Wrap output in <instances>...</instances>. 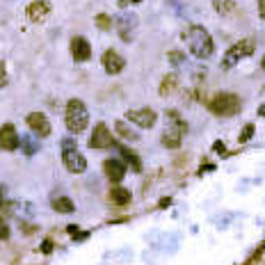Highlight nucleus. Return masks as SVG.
<instances>
[{"instance_id": "1", "label": "nucleus", "mask_w": 265, "mask_h": 265, "mask_svg": "<svg viewBox=\"0 0 265 265\" xmlns=\"http://www.w3.org/2000/svg\"><path fill=\"white\" fill-rule=\"evenodd\" d=\"M183 37H185L187 46H190V53L194 55V57L208 59L210 55H213V50H215L213 37H210V32L206 30L204 25H190Z\"/></svg>"}, {"instance_id": "2", "label": "nucleus", "mask_w": 265, "mask_h": 265, "mask_svg": "<svg viewBox=\"0 0 265 265\" xmlns=\"http://www.w3.org/2000/svg\"><path fill=\"white\" fill-rule=\"evenodd\" d=\"M64 119H67L69 132L78 135V132H82L87 128V123H89V112H87L85 103H82L80 98H71L67 103V114H64Z\"/></svg>"}, {"instance_id": "3", "label": "nucleus", "mask_w": 265, "mask_h": 265, "mask_svg": "<svg viewBox=\"0 0 265 265\" xmlns=\"http://www.w3.org/2000/svg\"><path fill=\"white\" fill-rule=\"evenodd\" d=\"M208 108H210V112L217 114V117H233V114L240 112L242 101L238 98L236 94H231V91H222V94H217L210 101Z\"/></svg>"}, {"instance_id": "4", "label": "nucleus", "mask_w": 265, "mask_h": 265, "mask_svg": "<svg viewBox=\"0 0 265 265\" xmlns=\"http://www.w3.org/2000/svg\"><path fill=\"white\" fill-rule=\"evenodd\" d=\"M167 117H169V126L164 128V132H162V144L167 146V149H178V146H181V140H183V132H185L187 126H185V121L178 117L176 110H169Z\"/></svg>"}, {"instance_id": "5", "label": "nucleus", "mask_w": 265, "mask_h": 265, "mask_svg": "<svg viewBox=\"0 0 265 265\" xmlns=\"http://www.w3.org/2000/svg\"><path fill=\"white\" fill-rule=\"evenodd\" d=\"M62 160H64V167H67L71 174H82L87 169L85 155L76 149V142L73 140H64L62 142Z\"/></svg>"}, {"instance_id": "6", "label": "nucleus", "mask_w": 265, "mask_h": 265, "mask_svg": "<svg viewBox=\"0 0 265 265\" xmlns=\"http://www.w3.org/2000/svg\"><path fill=\"white\" fill-rule=\"evenodd\" d=\"M254 48H256L254 39H240L238 44H233L231 48L226 50V55H224V59H222V67L233 69L242 57H249V55L254 53Z\"/></svg>"}, {"instance_id": "7", "label": "nucleus", "mask_w": 265, "mask_h": 265, "mask_svg": "<svg viewBox=\"0 0 265 265\" xmlns=\"http://www.w3.org/2000/svg\"><path fill=\"white\" fill-rule=\"evenodd\" d=\"M126 119L132 123H137L140 128H151L155 123V119H158V114H155L151 108H140V110H128Z\"/></svg>"}, {"instance_id": "8", "label": "nucleus", "mask_w": 265, "mask_h": 265, "mask_svg": "<svg viewBox=\"0 0 265 265\" xmlns=\"http://www.w3.org/2000/svg\"><path fill=\"white\" fill-rule=\"evenodd\" d=\"M27 126L37 137H48L50 135V121L44 112H30L27 114Z\"/></svg>"}, {"instance_id": "9", "label": "nucleus", "mask_w": 265, "mask_h": 265, "mask_svg": "<svg viewBox=\"0 0 265 265\" xmlns=\"http://www.w3.org/2000/svg\"><path fill=\"white\" fill-rule=\"evenodd\" d=\"M89 146L91 149H110L112 146V132L108 130L105 123H96L94 132L89 137Z\"/></svg>"}, {"instance_id": "10", "label": "nucleus", "mask_w": 265, "mask_h": 265, "mask_svg": "<svg viewBox=\"0 0 265 265\" xmlns=\"http://www.w3.org/2000/svg\"><path fill=\"white\" fill-rule=\"evenodd\" d=\"M101 59H103V69L110 73V76H117V73H121L123 67H126V59H123L121 55H119L117 50H112V48L105 50Z\"/></svg>"}, {"instance_id": "11", "label": "nucleus", "mask_w": 265, "mask_h": 265, "mask_svg": "<svg viewBox=\"0 0 265 265\" xmlns=\"http://www.w3.org/2000/svg\"><path fill=\"white\" fill-rule=\"evenodd\" d=\"M0 146H3L5 151H16L18 146H21V137H18L16 128H14L12 123H5V126L0 128Z\"/></svg>"}, {"instance_id": "12", "label": "nucleus", "mask_w": 265, "mask_h": 265, "mask_svg": "<svg viewBox=\"0 0 265 265\" xmlns=\"http://www.w3.org/2000/svg\"><path fill=\"white\" fill-rule=\"evenodd\" d=\"M71 55L76 62H87L91 57V46L85 37H73L71 39Z\"/></svg>"}, {"instance_id": "13", "label": "nucleus", "mask_w": 265, "mask_h": 265, "mask_svg": "<svg viewBox=\"0 0 265 265\" xmlns=\"http://www.w3.org/2000/svg\"><path fill=\"white\" fill-rule=\"evenodd\" d=\"M48 14H50V3L48 0H35V3H30V7H27V18H30L32 23L46 21Z\"/></svg>"}, {"instance_id": "14", "label": "nucleus", "mask_w": 265, "mask_h": 265, "mask_svg": "<svg viewBox=\"0 0 265 265\" xmlns=\"http://www.w3.org/2000/svg\"><path fill=\"white\" fill-rule=\"evenodd\" d=\"M103 172H105V176H108L112 183H119L123 176H126V167H123V162H119V160H114V158L105 160V162H103Z\"/></svg>"}, {"instance_id": "15", "label": "nucleus", "mask_w": 265, "mask_h": 265, "mask_svg": "<svg viewBox=\"0 0 265 265\" xmlns=\"http://www.w3.org/2000/svg\"><path fill=\"white\" fill-rule=\"evenodd\" d=\"M132 27H135V18H130V16H119L117 18V30H119V35H121L123 41H130Z\"/></svg>"}, {"instance_id": "16", "label": "nucleus", "mask_w": 265, "mask_h": 265, "mask_svg": "<svg viewBox=\"0 0 265 265\" xmlns=\"http://www.w3.org/2000/svg\"><path fill=\"white\" fill-rule=\"evenodd\" d=\"M110 199L117 206H126L128 201H130V192H128L126 187H112V190H110Z\"/></svg>"}, {"instance_id": "17", "label": "nucleus", "mask_w": 265, "mask_h": 265, "mask_svg": "<svg viewBox=\"0 0 265 265\" xmlns=\"http://www.w3.org/2000/svg\"><path fill=\"white\" fill-rule=\"evenodd\" d=\"M119 151H121L123 160H126V162L132 167V172H142V162H140V158H137V153H135V151L126 149V146H119Z\"/></svg>"}, {"instance_id": "18", "label": "nucleus", "mask_w": 265, "mask_h": 265, "mask_svg": "<svg viewBox=\"0 0 265 265\" xmlns=\"http://www.w3.org/2000/svg\"><path fill=\"white\" fill-rule=\"evenodd\" d=\"M53 208L57 210V213H73V201L67 199V196H57V199H53Z\"/></svg>"}, {"instance_id": "19", "label": "nucleus", "mask_w": 265, "mask_h": 265, "mask_svg": "<svg viewBox=\"0 0 265 265\" xmlns=\"http://www.w3.org/2000/svg\"><path fill=\"white\" fill-rule=\"evenodd\" d=\"M174 89H176V76L169 73V76L162 80V85H160V96H169Z\"/></svg>"}, {"instance_id": "20", "label": "nucleus", "mask_w": 265, "mask_h": 265, "mask_svg": "<svg viewBox=\"0 0 265 265\" xmlns=\"http://www.w3.org/2000/svg\"><path fill=\"white\" fill-rule=\"evenodd\" d=\"M114 128H117V132L123 137V140H130V142L137 140V132H132L130 128L126 126V121H117V123H114Z\"/></svg>"}, {"instance_id": "21", "label": "nucleus", "mask_w": 265, "mask_h": 265, "mask_svg": "<svg viewBox=\"0 0 265 265\" xmlns=\"http://www.w3.org/2000/svg\"><path fill=\"white\" fill-rule=\"evenodd\" d=\"M21 146H23V151H25V155H35L37 153V149H39V144H37L32 137H21Z\"/></svg>"}, {"instance_id": "22", "label": "nucleus", "mask_w": 265, "mask_h": 265, "mask_svg": "<svg viewBox=\"0 0 265 265\" xmlns=\"http://www.w3.org/2000/svg\"><path fill=\"white\" fill-rule=\"evenodd\" d=\"M215 9H217L219 14H231L233 9H236V3H233V0H215Z\"/></svg>"}, {"instance_id": "23", "label": "nucleus", "mask_w": 265, "mask_h": 265, "mask_svg": "<svg viewBox=\"0 0 265 265\" xmlns=\"http://www.w3.org/2000/svg\"><path fill=\"white\" fill-rule=\"evenodd\" d=\"M94 21H96V25H98L101 30H110V27H112V18H110L108 14H98Z\"/></svg>"}, {"instance_id": "24", "label": "nucleus", "mask_w": 265, "mask_h": 265, "mask_svg": "<svg viewBox=\"0 0 265 265\" xmlns=\"http://www.w3.org/2000/svg\"><path fill=\"white\" fill-rule=\"evenodd\" d=\"M67 233H69L71 238H76V240H85V238H87V233L80 231L76 224H69V226H67Z\"/></svg>"}, {"instance_id": "25", "label": "nucleus", "mask_w": 265, "mask_h": 265, "mask_svg": "<svg viewBox=\"0 0 265 265\" xmlns=\"http://www.w3.org/2000/svg\"><path fill=\"white\" fill-rule=\"evenodd\" d=\"M251 135H254V123H247V126L242 128V132H240V137H238V142H249Z\"/></svg>"}, {"instance_id": "26", "label": "nucleus", "mask_w": 265, "mask_h": 265, "mask_svg": "<svg viewBox=\"0 0 265 265\" xmlns=\"http://www.w3.org/2000/svg\"><path fill=\"white\" fill-rule=\"evenodd\" d=\"M169 62H172V64H183V53L172 50V53H169Z\"/></svg>"}, {"instance_id": "27", "label": "nucleus", "mask_w": 265, "mask_h": 265, "mask_svg": "<svg viewBox=\"0 0 265 265\" xmlns=\"http://www.w3.org/2000/svg\"><path fill=\"white\" fill-rule=\"evenodd\" d=\"M0 238H3V240H7L9 238V228H7V224H5L3 217H0Z\"/></svg>"}, {"instance_id": "28", "label": "nucleus", "mask_w": 265, "mask_h": 265, "mask_svg": "<svg viewBox=\"0 0 265 265\" xmlns=\"http://www.w3.org/2000/svg\"><path fill=\"white\" fill-rule=\"evenodd\" d=\"M7 85V69H5V64L0 62V87Z\"/></svg>"}, {"instance_id": "29", "label": "nucleus", "mask_w": 265, "mask_h": 265, "mask_svg": "<svg viewBox=\"0 0 265 265\" xmlns=\"http://www.w3.org/2000/svg\"><path fill=\"white\" fill-rule=\"evenodd\" d=\"M213 151H215V153H226V144H224V142H215V144H213Z\"/></svg>"}, {"instance_id": "30", "label": "nucleus", "mask_w": 265, "mask_h": 265, "mask_svg": "<svg viewBox=\"0 0 265 265\" xmlns=\"http://www.w3.org/2000/svg\"><path fill=\"white\" fill-rule=\"evenodd\" d=\"M41 251H44V254H50V251H53V242H50V240H44V245H41Z\"/></svg>"}, {"instance_id": "31", "label": "nucleus", "mask_w": 265, "mask_h": 265, "mask_svg": "<svg viewBox=\"0 0 265 265\" xmlns=\"http://www.w3.org/2000/svg\"><path fill=\"white\" fill-rule=\"evenodd\" d=\"M142 0H119V7H130V5H137Z\"/></svg>"}, {"instance_id": "32", "label": "nucleus", "mask_w": 265, "mask_h": 265, "mask_svg": "<svg viewBox=\"0 0 265 265\" xmlns=\"http://www.w3.org/2000/svg\"><path fill=\"white\" fill-rule=\"evenodd\" d=\"M258 14H260V18L265 21V0H258Z\"/></svg>"}, {"instance_id": "33", "label": "nucleus", "mask_w": 265, "mask_h": 265, "mask_svg": "<svg viewBox=\"0 0 265 265\" xmlns=\"http://www.w3.org/2000/svg\"><path fill=\"white\" fill-rule=\"evenodd\" d=\"M258 117L265 119V105H260V108H258Z\"/></svg>"}, {"instance_id": "34", "label": "nucleus", "mask_w": 265, "mask_h": 265, "mask_svg": "<svg viewBox=\"0 0 265 265\" xmlns=\"http://www.w3.org/2000/svg\"><path fill=\"white\" fill-rule=\"evenodd\" d=\"M0 204H3V190H0Z\"/></svg>"}, {"instance_id": "35", "label": "nucleus", "mask_w": 265, "mask_h": 265, "mask_svg": "<svg viewBox=\"0 0 265 265\" xmlns=\"http://www.w3.org/2000/svg\"><path fill=\"white\" fill-rule=\"evenodd\" d=\"M260 67H263V69H265V57H263V62H260Z\"/></svg>"}]
</instances>
